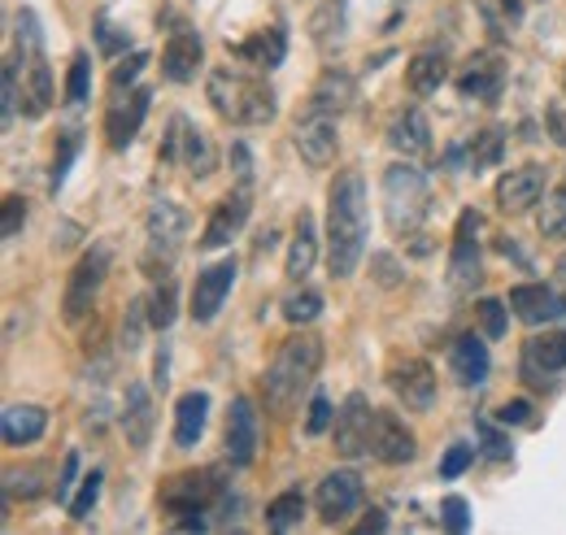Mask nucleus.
I'll return each mask as SVG.
<instances>
[{"mask_svg":"<svg viewBox=\"0 0 566 535\" xmlns=\"http://www.w3.org/2000/svg\"><path fill=\"white\" fill-rule=\"evenodd\" d=\"M366 253V179L340 170L327 192V266L332 279H349Z\"/></svg>","mask_w":566,"mask_h":535,"instance_id":"nucleus-1","label":"nucleus"},{"mask_svg":"<svg viewBox=\"0 0 566 535\" xmlns=\"http://www.w3.org/2000/svg\"><path fill=\"white\" fill-rule=\"evenodd\" d=\"M318 366H323V339L314 332L287 335L280 353H275V361H271V370H266V405L275 413H287L301 401V392L314 384Z\"/></svg>","mask_w":566,"mask_h":535,"instance_id":"nucleus-2","label":"nucleus"},{"mask_svg":"<svg viewBox=\"0 0 566 535\" xmlns=\"http://www.w3.org/2000/svg\"><path fill=\"white\" fill-rule=\"evenodd\" d=\"M210 105L213 114L231 127H266L275 123V92L240 70H213L210 74Z\"/></svg>","mask_w":566,"mask_h":535,"instance_id":"nucleus-3","label":"nucleus"},{"mask_svg":"<svg viewBox=\"0 0 566 535\" xmlns=\"http://www.w3.org/2000/svg\"><path fill=\"white\" fill-rule=\"evenodd\" d=\"M431 213V183L419 166H406V157L397 166L384 170V218L397 235H415Z\"/></svg>","mask_w":566,"mask_h":535,"instance_id":"nucleus-4","label":"nucleus"},{"mask_svg":"<svg viewBox=\"0 0 566 535\" xmlns=\"http://www.w3.org/2000/svg\"><path fill=\"white\" fill-rule=\"evenodd\" d=\"M222 496V479H213V470H184V474H170L157 492L161 510L170 514H192V510H210L213 501Z\"/></svg>","mask_w":566,"mask_h":535,"instance_id":"nucleus-5","label":"nucleus"},{"mask_svg":"<svg viewBox=\"0 0 566 535\" xmlns=\"http://www.w3.org/2000/svg\"><path fill=\"white\" fill-rule=\"evenodd\" d=\"M105 274H109V249L105 244H92L83 258H78V266L71 270V283H66V296H62V314L78 323L87 310H92V301H96V292H101V283H105Z\"/></svg>","mask_w":566,"mask_h":535,"instance_id":"nucleus-6","label":"nucleus"},{"mask_svg":"<svg viewBox=\"0 0 566 535\" xmlns=\"http://www.w3.org/2000/svg\"><path fill=\"white\" fill-rule=\"evenodd\" d=\"M144 235H148V266L161 258L170 266V258L179 253L184 235H188V213L175 201H157L144 218Z\"/></svg>","mask_w":566,"mask_h":535,"instance_id":"nucleus-7","label":"nucleus"},{"mask_svg":"<svg viewBox=\"0 0 566 535\" xmlns=\"http://www.w3.org/2000/svg\"><path fill=\"white\" fill-rule=\"evenodd\" d=\"M144 114H148V87H118V96L109 101V109H105V139H109V148H132L136 144V135L144 127Z\"/></svg>","mask_w":566,"mask_h":535,"instance_id":"nucleus-8","label":"nucleus"},{"mask_svg":"<svg viewBox=\"0 0 566 535\" xmlns=\"http://www.w3.org/2000/svg\"><path fill=\"white\" fill-rule=\"evenodd\" d=\"M370 436H375V409L361 392H354L336 409V453L340 458H366L370 453Z\"/></svg>","mask_w":566,"mask_h":535,"instance_id":"nucleus-9","label":"nucleus"},{"mask_svg":"<svg viewBox=\"0 0 566 535\" xmlns=\"http://www.w3.org/2000/svg\"><path fill=\"white\" fill-rule=\"evenodd\" d=\"M292 144L305 157V166H332L336 161V148H340L336 118L332 114H318V109H305V118H296Z\"/></svg>","mask_w":566,"mask_h":535,"instance_id":"nucleus-10","label":"nucleus"},{"mask_svg":"<svg viewBox=\"0 0 566 535\" xmlns=\"http://www.w3.org/2000/svg\"><path fill=\"white\" fill-rule=\"evenodd\" d=\"M314 505H318V514H323L327 527L345 523L349 514H357V505H361V474H357V470H332V474L318 483Z\"/></svg>","mask_w":566,"mask_h":535,"instance_id":"nucleus-11","label":"nucleus"},{"mask_svg":"<svg viewBox=\"0 0 566 535\" xmlns=\"http://www.w3.org/2000/svg\"><path fill=\"white\" fill-rule=\"evenodd\" d=\"M419 444L415 431L392 413V409H375V436H370V458H379L384 466H406L415 462Z\"/></svg>","mask_w":566,"mask_h":535,"instance_id":"nucleus-12","label":"nucleus"},{"mask_svg":"<svg viewBox=\"0 0 566 535\" xmlns=\"http://www.w3.org/2000/svg\"><path fill=\"white\" fill-rule=\"evenodd\" d=\"M235 258H222L210 270L197 274V287H192V323H213L218 310L227 305L231 287H235Z\"/></svg>","mask_w":566,"mask_h":535,"instance_id":"nucleus-13","label":"nucleus"},{"mask_svg":"<svg viewBox=\"0 0 566 535\" xmlns=\"http://www.w3.org/2000/svg\"><path fill=\"white\" fill-rule=\"evenodd\" d=\"M545 188H549V170L545 166H514L510 175H501V183H496V204L505 209V213H527L532 204L545 197Z\"/></svg>","mask_w":566,"mask_h":535,"instance_id":"nucleus-14","label":"nucleus"},{"mask_svg":"<svg viewBox=\"0 0 566 535\" xmlns=\"http://www.w3.org/2000/svg\"><path fill=\"white\" fill-rule=\"evenodd\" d=\"M249 209H253V192H249V183H240L235 192H227L222 201L213 204L210 222H206V235H201V249H227L231 235H240Z\"/></svg>","mask_w":566,"mask_h":535,"instance_id":"nucleus-15","label":"nucleus"},{"mask_svg":"<svg viewBox=\"0 0 566 535\" xmlns=\"http://www.w3.org/2000/svg\"><path fill=\"white\" fill-rule=\"evenodd\" d=\"M510 310L527 327H541V323L566 318V296H558L549 283H518V287H510Z\"/></svg>","mask_w":566,"mask_h":535,"instance_id":"nucleus-16","label":"nucleus"},{"mask_svg":"<svg viewBox=\"0 0 566 535\" xmlns=\"http://www.w3.org/2000/svg\"><path fill=\"white\" fill-rule=\"evenodd\" d=\"M388 384H392L397 401L406 405V409L427 413V409L436 405V375H431V366H427L423 357H406V361H397L392 375H388Z\"/></svg>","mask_w":566,"mask_h":535,"instance_id":"nucleus-17","label":"nucleus"},{"mask_svg":"<svg viewBox=\"0 0 566 535\" xmlns=\"http://www.w3.org/2000/svg\"><path fill=\"white\" fill-rule=\"evenodd\" d=\"M258 409L249 397H235L227 409V458L231 466H249L258 458Z\"/></svg>","mask_w":566,"mask_h":535,"instance_id":"nucleus-18","label":"nucleus"},{"mask_svg":"<svg viewBox=\"0 0 566 535\" xmlns=\"http://www.w3.org/2000/svg\"><path fill=\"white\" fill-rule=\"evenodd\" d=\"M558 370H566V332H545L523 344V379L527 384H545Z\"/></svg>","mask_w":566,"mask_h":535,"instance_id":"nucleus-19","label":"nucleus"},{"mask_svg":"<svg viewBox=\"0 0 566 535\" xmlns=\"http://www.w3.org/2000/svg\"><path fill=\"white\" fill-rule=\"evenodd\" d=\"M123 431H127V444L132 449H148L153 444V427H157V409H153V392L144 384H127V397H123V413H118Z\"/></svg>","mask_w":566,"mask_h":535,"instance_id":"nucleus-20","label":"nucleus"},{"mask_svg":"<svg viewBox=\"0 0 566 535\" xmlns=\"http://www.w3.org/2000/svg\"><path fill=\"white\" fill-rule=\"evenodd\" d=\"M505 87V62L496 53H475L467 70L458 74V92L471 101H496Z\"/></svg>","mask_w":566,"mask_h":535,"instance_id":"nucleus-21","label":"nucleus"},{"mask_svg":"<svg viewBox=\"0 0 566 535\" xmlns=\"http://www.w3.org/2000/svg\"><path fill=\"white\" fill-rule=\"evenodd\" d=\"M449 370H453V379H458L462 388H480V384L489 379V370H493L484 339H480V335H471V332L458 335V339H453V348H449Z\"/></svg>","mask_w":566,"mask_h":535,"instance_id":"nucleus-22","label":"nucleus"},{"mask_svg":"<svg viewBox=\"0 0 566 535\" xmlns=\"http://www.w3.org/2000/svg\"><path fill=\"white\" fill-rule=\"evenodd\" d=\"M201 57H206V44H201V35L179 27V31L170 35L166 53H161V74H166L170 83H188V78H197V70H201Z\"/></svg>","mask_w":566,"mask_h":535,"instance_id":"nucleus-23","label":"nucleus"},{"mask_svg":"<svg viewBox=\"0 0 566 535\" xmlns=\"http://www.w3.org/2000/svg\"><path fill=\"white\" fill-rule=\"evenodd\" d=\"M388 144H392V153L406 157V161L427 157V153H431V123H427L423 109H406V114H397L392 127H388Z\"/></svg>","mask_w":566,"mask_h":535,"instance_id":"nucleus-24","label":"nucleus"},{"mask_svg":"<svg viewBox=\"0 0 566 535\" xmlns=\"http://www.w3.org/2000/svg\"><path fill=\"white\" fill-rule=\"evenodd\" d=\"M480 283H484V253H480V240L453 235V249H449V287H453V292H475Z\"/></svg>","mask_w":566,"mask_h":535,"instance_id":"nucleus-25","label":"nucleus"},{"mask_svg":"<svg viewBox=\"0 0 566 535\" xmlns=\"http://www.w3.org/2000/svg\"><path fill=\"white\" fill-rule=\"evenodd\" d=\"M354 96H357L354 74H345V70H323L318 83H314V92H310V109L340 118V114L354 105Z\"/></svg>","mask_w":566,"mask_h":535,"instance_id":"nucleus-26","label":"nucleus"},{"mask_svg":"<svg viewBox=\"0 0 566 535\" xmlns=\"http://www.w3.org/2000/svg\"><path fill=\"white\" fill-rule=\"evenodd\" d=\"M44 431H49V413H44L40 405H9L4 418H0V436H4L9 449L35 444Z\"/></svg>","mask_w":566,"mask_h":535,"instance_id":"nucleus-27","label":"nucleus"},{"mask_svg":"<svg viewBox=\"0 0 566 535\" xmlns=\"http://www.w3.org/2000/svg\"><path fill=\"white\" fill-rule=\"evenodd\" d=\"M53 109V70L44 62V53L27 57V74H22V114L27 118H44Z\"/></svg>","mask_w":566,"mask_h":535,"instance_id":"nucleus-28","label":"nucleus"},{"mask_svg":"<svg viewBox=\"0 0 566 535\" xmlns=\"http://www.w3.org/2000/svg\"><path fill=\"white\" fill-rule=\"evenodd\" d=\"M179 161L188 166L192 179H206L218 166V148L210 144V135L201 132V127H192L184 114H179Z\"/></svg>","mask_w":566,"mask_h":535,"instance_id":"nucleus-29","label":"nucleus"},{"mask_svg":"<svg viewBox=\"0 0 566 535\" xmlns=\"http://www.w3.org/2000/svg\"><path fill=\"white\" fill-rule=\"evenodd\" d=\"M235 57H244V62H253L262 70H275L287 57V31L283 27H262L258 35L235 44Z\"/></svg>","mask_w":566,"mask_h":535,"instance_id":"nucleus-30","label":"nucleus"},{"mask_svg":"<svg viewBox=\"0 0 566 535\" xmlns=\"http://www.w3.org/2000/svg\"><path fill=\"white\" fill-rule=\"evenodd\" d=\"M318 262V231H314V213L301 209L296 213V235H292V249H287V279H305Z\"/></svg>","mask_w":566,"mask_h":535,"instance_id":"nucleus-31","label":"nucleus"},{"mask_svg":"<svg viewBox=\"0 0 566 535\" xmlns=\"http://www.w3.org/2000/svg\"><path fill=\"white\" fill-rule=\"evenodd\" d=\"M206 418H210V397L206 392H188L175 405V444L179 449H192L206 431Z\"/></svg>","mask_w":566,"mask_h":535,"instance_id":"nucleus-32","label":"nucleus"},{"mask_svg":"<svg viewBox=\"0 0 566 535\" xmlns=\"http://www.w3.org/2000/svg\"><path fill=\"white\" fill-rule=\"evenodd\" d=\"M444 78H449V57H444V53H436V49L415 53V62H410V70H406V83H410V92H415V96H431V92H440V87H444Z\"/></svg>","mask_w":566,"mask_h":535,"instance_id":"nucleus-33","label":"nucleus"},{"mask_svg":"<svg viewBox=\"0 0 566 535\" xmlns=\"http://www.w3.org/2000/svg\"><path fill=\"white\" fill-rule=\"evenodd\" d=\"M310 40H314L323 53H332V49L345 40V0H327V4L310 18Z\"/></svg>","mask_w":566,"mask_h":535,"instance_id":"nucleus-34","label":"nucleus"},{"mask_svg":"<svg viewBox=\"0 0 566 535\" xmlns=\"http://www.w3.org/2000/svg\"><path fill=\"white\" fill-rule=\"evenodd\" d=\"M305 518V496L301 492H280L271 505H266V527L271 532H296Z\"/></svg>","mask_w":566,"mask_h":535,"instance_id":"nucleus-35","label":"nucleus"},{"mask_svg":"<svg viewBox=\"0 0 566 535\" xmlns=\"http://www.w3.org/2000/svg\"><path fill=\"white\" fill-rule=\"evenodd\" d=\"M501 153H505V132H501V127H484L480 139L471 144V170L480 175V170L496 166V161H501Z\"/></svg>","mask_w":566,"mask_h":535,"instance_id":"nucleus-36","label":"nucleus"},{"mask_svg":"<svg viewBox=\"0 0 566 535\" xmlns=\"http://www.w3.org/2000/svg\"><path fill=\"white\" fill-rule=\"evenodd\" d=\"M318 314H323V296H318V292H310V287H301V292H292V296L283 301V318H287V323H296V327L314 323Z\"/></svg>","mask_w":566,"mask_h":535,"instance_id":"nucleus-37","label":"nucleus"},{"mask_svg":"<svg viewBox=\"0 0 566 535\" xmlns=\"http://www.w3.org/2000/svg\"><path fill=\"white\" fill-rule=\"evenodd\" d=\"M101 487H105V474H101V470H92V474H83V479H78V496H71V505H66L74 523H83V518L96 510Z\"/></svg>","mask_w":566,"mask_h":535,"instance_id":"nucleus-38","label":"nucleus"},{"mask_svg":"<svg viewBox=\"0 0 566 535\" xmlns=\"http://www.w3.org/2000/svg\"><path fill=\"white\" fill-rule=\"evenodd\" d=\"M175 305H179V292H175V283L166 279V283L153 292V301H148V323H153L157 332H166V327L175 323Z\"/></svg>","mask_w":566,"mask_h":535,"instance_id":"nucleus-39","label":"nucleus"},{"mask_svg":"<svg viewBox=\"0 0 566 535\" xmlns=\"http://www.w3.org/2000/svg\"><path fill=\"white\" fill-rule=\"evenodd\" d=\"M541 235H549V240H566V192H554L549 201L541 204Z\"/></svg>","mask_w":566,"mask_h":535,"instance_id":"nucleus-40","label":"nucleus"},{"mask_svg":"<svg viewBox=\"0 0 566 535\" xmlns=\"http://www.w3.org/2000/svg\"><path fill=\"white\" fill-rule=\"evenodd\" d=\"M40 470H9L4 474V510L13 505V496H22V501H31V496H40Z\"/></svg>","mask_w":566,"mask_h":535,"instance_id":"nucleus-41","label":"nucleus"},{"mask_svg":"<svg viewBox=\"0 0 566 535\" xmlns=\"http://www.w3.org/2000/svg\"><path fill=\"white\" fill-rule=\"evenodd\" d=\"M87 87H92V57L87 53H74L71 74H66V101L83 105L87 101Z\"/></svg>","mask_w":566,"mask_h":535,"instance_id":"nucleus-42","label":"nucleus"},{"mask_svg":"<svg viewBox=\"0 0 566 535\" xmlns=\"http://www.w3.org/2000/svg\"><path fill=\"white\" fill-rule=\"evenodd\" d=\"M78 144H83V135H78V127H71V132L62 135V148H57V157H53V192L66 183V175H71V166H74V157H78Z\"/></svg>","mask_w":566,"mask_h":535,"instance_id":"nucleus-43","label":"nucleus"},{"mask_svg":"<svg viewBox=\"0 0 566 535\" xmlns=\"http://www.w3.org/2000/svg\"><path fill=\"white\" fill-rule=\"evenodd\" d=\"M18 53H22V62L35 57V53H44V44H40V18L31 9H18Z\"/></svg>","mask_w":566,"mask_h":535,"instance_id":"nucleus-44","label":"nucleus"},{"mask_svg":"<svg viewBox=\"0 0 566 535\" xmlns=\"http://www.w3.org/2000/svg\"><path fill=\"white\" fill-rule=\"evenodd\" d=\"M475 314H480V332H484V339H501V335H505V301L484 296V301L475 305Z\"/></svg>","mask_w":566,"mask_h":535,"instance_id":"nucleus-45","label":"nucleus"},{"mask_svg":"<svg viewBox=\"0 0 566 535\" xmlns=\"http://www.w3.org/2000/svg\"><path fill=\"white\" fill-rule=\"evenodd\" d=\"M475 436L484 440V453H489V458H496V462L510 458V436L496 427L493 418H475Z\"/></svg>","mask_w":566,"mask_h":535,"instance_id":"nucleus-46","label":"nucleus"},{"mask_svg":"<svg viewBox=\"0 0 566 535\" xmlns=\"http://www.w3.org/2000/svg\"><path fill=\"white\" fill-rule=\"evenodd\" d=\"M440 518H444V527L453 535L471 532V505H467V496H444L440 501Z\"/></svg>","mask_w":566,"mask_h":535,"instance_id":"nucleus-47","label":"nucleus"},{"mask_svg":"<svg viewBox=\"0 0 566 535\" xmlns=\"http://www.w3.org/2000/svg\"><path fill=\"white\" fill-rule=\"evenodd\" d=\"M22 227H27V201L18 192H9L4 197V218H0V235L13 240V235H22Z\"/></svg>","mask_w":566,"mask_h":535,"instance_id":"nucleus-48","label":"nucleus"},{"mask_svg":"<svg viewBox=\"0 0 566 535\" xmlns=\"http://www.w3.org/2000/svg\"><path fill=\"white\" fill-rule=\"evenodd\" d=\"M18 101H22V87H18V62H4V132L13 127L18 118Z\"/></svg>","mask_w":566,"mask_h":535,"instance_id":"nucleus-49","label":"nucleus"},{"mask_svg":"<svg viewBox=\"0 0 566 535\" xmlns=\"http://www.w3.org/2000/svg\"><path fill=\"white\" fill-rule=\"evenodd\" d=\"M471 462H475V449H471V444H453V449L440 458V479H458Z\"/></svg>","mask_w":566,"mask_h":535,"instance_id":"nucleus-50","label":"nucleus"},{"mask_svg":"<svg viewBox=\"0 0 566 535\" xmlns=\"http://www.w3.org/2000/svg\"><path fill=\"white\" fill-rule=\"evenodd\" d=\"M332 413H336V409H332V401H327V397L318 392V397L310 401V418H305V436H323V431L332 427Z\"/></svg>","mask_w":566,"mask_h":535,"instance_id":"nucleus-51","label":"nucleus"},{"mask_svg":"<svg viewBox=\"0 0 566 535\" xmlns=\"http://www.w3.org/2000/svg\"><path fill=\"white\" fill-rule=\"evenodd\" d=\"M148 66V53H132L123 66H114V74H109V83H114V92L118 87H136V78H140V70Z\"/></svg>","mask_w":566,"mask_h":535,"instance_id":"nucleus-52","label":"nucleus"},{"mask_svg":"<svg viewBox=\"0 0 566 535\" xmlns=\"http://www.w3.org/2000/svg\"><path fill=\"white\" fill-rule=\"evenodd\" d=\"M144 318H148L144 301H132V305H127V318H123V344H127V348H136V344H140Z\"/></svg>","mask_w":566,"mask_h":535,"instance_id":"nucleus-53","label":"nucleus"},{"mask_svg":"<svg viewBox=\"0 0 566 535\" xmlns=\"http://www.w3.org/2000/svg\"><path fill=\"white\" fill-rule=\"evenodd\" d=\"M96 40H101V53H105V57H118V53L127 49V35H118L109 18H96Z\"/></svg>","mask_w":566,"mask_h":535,"instance_id":"nucleus-54","label":"nucleus"},{"mask_svg":"<svg viewBox=\"0 0 566 535\" xmlns=\"http://www.w3.org/2000/svg\"><path fill=\"white\" fill-rule=\"evenodd\" d=\"M496 422H505V427H527V422H532V401H505L496 409Z\"/></svg>","mask_w":566,"mask_h":535,"instance_id":"nucleus-55","label":"nucleus"},{"mask_svg":"<svg viewBox=\"0 0 566 535\" xmlns=\"http://www.w3.org/2000/svg\"><path fill=\"white\" fill-rule=\"evenodd\" d=\"M545 123H549V135H554V144H566V96L549 101V109H545Z\"/></svg>","mask_w":566,"mask_h":535,"instance_id":"nucleus-56","label":"nucleus"},{"mask_svg":"<svg viewBox=\"0 0 566 535\" xmlns=\"http://www.w3.org/2000/svg\"><path fill=\"white\" fill-rule=\"evenodd\" d=\"M74 483H78V453H66V462H62V479H57V501H66V505H71Z\"/></svg>","mask_w":566,"mask_h":535,"instance_id":"nucleus-57","label":"nucleus"},{"mask_svg":"<svg viewBox=\"0 0 566 535\" xmlns=\"http://www.w3.org/2000/svg\"><path fill=\"white\" fill-rule=\"evenodd\" d=\"M480 231H484V213H480V209H462L453 235H471V240H480Z\"/></svg>","mask_w":566,"mask_h":535,"instance_id":"nucleus-58","label":"nucleus"},{"mask_svg":"<svg viewBox=\"0 0 566 535\" xmlns=\"http://www.w3.org/2000/svg\"><path fill=\"white\" fill-rule=\"evenodd\" d=\"M370 262H375V274H379V283H388V287H392V283H401V274H397V262H392L388 253H375Z\"/></svg>","mask_w":566,"mask_h":535,"instance_id":"nucleus-59","label":"nucleus"},{"mask_svg":"<svg viewBox=\"0 0 566 535\" xmlns=\"http://www.w3.org/2000/svg\"><path fill=\"white\" fill-rule=\"evenodd\" d=\"M231 161H235L240 183H249V175H253V157H249V148H244V144H235V148H231Z\"/></svg>","mask_w":566,"mask_h":535,"instance_id":"nucleus-60","label":"nucleus"},{"mask_svg":"<svg viewBox=\"0 0 566 535\" xmlns=\"http://www.w3.org/2000/svg\"><path fill=\"white\" fill-rule=\"evenodd\" d=\"M384 527H388L384 510H370V518H361V527H357V532H384Z\"/></svg>","mask_w":566,"mask_h":535,"instance_id":"nucleus-61","label":"nucleus"},{"mask_svg":"<svg viewBox=\"0 0 566 535\" xmlns=\"http://www.w3.org/2000/svg\"><path fill=\"white\" fill-rule=\"evenodd\" d=\"M166 379H170V375H166V353H157V375H153V384L166 388Z\"/></svg>","mask_w":566,"mask_h":535,"instance_id":"nucleus-62","label":"nucleus"},{"mask_svg":"<svg viewBox=\"0 0 566 535\" xmlns=\"http://www.w3.org/2000/svg\"><path fill=\"white\" fill-rule=\"evenodd\" d=\"M501 9H505V18H523V0H501Z\"/></svg>","mask_w":566,"mask_h":535,"instance_id":"nucleus-63","label":"nucleus"},{"mask_svg":"<svg viewBox=\"0 0 566 535\" xmlns=\"http://www.w3.org/2000/svg\"><path fill=\"white\" fill-rule=\"evenodd\" d=\"M558 270H563V279H566V258H563V262H558Z\"/></svg>","mask_w":566,"mask_h":535,"instance_id":"nucleus-64","label":"nucleus"}]
</instances>
